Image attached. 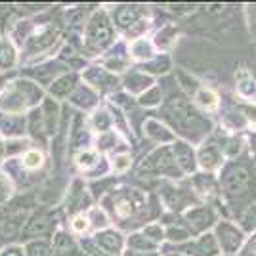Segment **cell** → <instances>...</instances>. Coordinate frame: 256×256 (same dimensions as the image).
I'll return each mask as SVG.
<instances>
[{"label": "cell", "instance_id": "cell-30", "mask_svg": "<svg viewBox=\"0 0 256 256\" xmlns=\"http://www.w3.org/2000/svg\"><path fill=\"white\" fill-rule=\"evenodd\" d=\"M128 166H130V157L128 155H118L115 159V168L117 170H126Z\"/></svg>", "mask_w": 256, "mask_h": 256}, {"label": "cell", "instance_id": "cell-19", "mask_svg": "<svg viewBox=\"0 0 256 256\" xmlns=\"http://www.w3.org/2000/svg\"><path fill=\"white\" fill-rule=\"evenodd\" d=\"M197 102L210 111V109H216V106H218V96L214 94L212 90H201L197 94Z\"/></svg>", "mask_w": 256, "mask_h": 256}, {"label": "cell", "instance_id": "cell-24", "mask_svg": "<svg viewBox=\"0 0 256 256\" xmlns=\"http://www.w3.org/2000/svg\"><path fill=\"white\" fill-rule=\"evenodd\" d=\"M151 80L148 78V76H140L138 73H134V75H130L128 76V80H126V84L128 88H132V90H138V88H144L146 84H150ZM148 88V86H146Z\"/></svg>", "mask_w": 256, "mask_h": 256}, {"label": "cell", "instance_id": "cell-28", "mask_svg": "<svg viewBox=\"0 0 256 256\" xmlns=\"http://www.w3.org/2000/svg\"><path fill=\"white\" fill-rule=\"evenodd\" d=\"M159 98H160V92L157 90V88H153V90H151V92L148 94V96H146V94L142 96V104H148V106H153V104H157V102H159Z\"/></svg>", "mask_w": 256, "mask_h": 256}, {"label": "cell", "instance_id": "cell-9", "mask_svg": "<svg viewBox=\"0 0 256 256\" xmlns=\"http://www.w3.org/2000/svg\"><path fill=\"white\" fill-rule=\"evenodd\" d=\"M16 64V52L8 40H0V69H10Z\"/></svg>", "mask_w": 256, "mask_h": 256}, {"label": "cell", "instance_id": "cell-17", "mask_svg": "<svg viewBox=\"0 0 256 256\" xmlns=\"http://www.w3.org/2000/svg\"><path fill=\"white\" fill-rule=\"evenodd\" d=\"M0 126L6 134H20L23 128V118L20 117H8L0 120Z\"/></svg>", "mask_w": 256, "mask_h": 256}, {"label": "cell", "instance_id": "cell-14", "mask_svg": "<svg viewBox=\"0 0 256 256\" xmlns=\"http://www.w3.org/2000/svg\"><path fill=\"white\" fill-rule=\"evenodd\" d=\"M146 130H148V134H150L151 138H157V140H172V134L166 130L164 126H160L157 120H148L146 122Z\"/></svg>", "mask_w": 256, "mask_h": 256}, {"label": "cell", "instance_id": "cell-25", "mask_svg": "<svg viewBox=\"0 0 256 256\" xmlns=\"http://www.w3.org/2000/svg\"><path fill=\"white\" fill-rule=\"evenodd\" d=\"M76 160H78L80 166L88 168V166H92V164H96L98 162V153H94V151H84V153L78 155V159Z\"/></svg>", "mask_w": 256, "mask_h": 256}, {"label": "cell", "instance_id": "cell-35", "mask_svg": "<svg viewBox=\"0 0 256 256\" xmlns=\"http://www.w3.org/2000/svg\"><path fill=\"white\" fill-rule=\"evenodd\" d=\"M0 256H23V252L22 248H18V246H8Z\"/></svg>", "mask_w": 256, "mask_h": 256}, {"label": "cell", "instance_id": "cell-31", "mask_svg": "<svg viewBox=\"0 0 256 256\" xmlns=\"http://www.w3.org/2000/svg\"><path fill=\"white\" fill-rule=\"evenodd\" d=\"M148 69L153 71V73H164V71L168 69V60H164L162 64H160V60H157V62L151 65V67H148Z\"/></svg>", "mask_w": 256, "mask_h": 256}, {"label": "cell", "instance_id": "cell-1", "mask_svg": "<svg viewBox=\"0 0 256 256\" xmlns=\"http://www.w3.org/2000/svg\"><path fill=\"white\" fill-rule=\"evenodd\" d=\"M14 88L6 90V94L0 98V106L10 111H22L32 104V100L40 98V90L31 82H16Z\"/></svg>", "mask_w": 256, "mask_h": 256}, {"label": "cell", "instance_id": "cell-22", "mask_svg": "<svg viewBox=\"0 0 256 256\" xmlns=\"http://www.w3.org/2000/svg\"><path fill=\"white\" fill-rule=\"evenodd\" d=\"M132 56L134 58H150L151 46L146 40H136V42L132 44Z\"/></svg>", "mask_w": 256, "mask_h": 256}, {"label": "cell", "instance_id": "cell-13", "mask_svg": "<svg viewBox=\"0 0 256 256\" xmlns=\"http://www.w3.org/2000/svg\"><path fill=\"white\" fill-rule=\"evenodd\" d=\"M140 18V12L136 8H122V10L117 12V23L120 27H130V25H134V23L138 22Z\"/></svg>", "mask_w": 256, "mask_h": 256}, {"label": "cell", "instance_id": "cell-11", "mask_svg": "<svg viewBox=\"0 0 256 256\" xmlns=\"http://www.w3.org/2000/svg\"><path fill=\"white\" fill-rule=\"evenodd\" d=\"M218 157H220V153L214 146H204L199 151V160L204 168H214L218 164Z\"/></svg>", "mask_w": 256, "mask_h": 256}, {"label": "cell", "instance_id": "cell-21", "mask_svg": "<svg viewBox=\"0 0 256 256\" xmlns=\"http://www.w3.org/2000/svg\"><path fill=\"white\" fill-rule=\"evenodd\" d=\"M54 248L60 250V252H69L73 248V241L71 237H67L65 234H58L56 239H54Z\"/></svg>", "mask_w": 256, "mask_h": 256}, {"label": "cell", "instance_id": "cell-7", "mask_svg": "<svg viewBox=\"0 0 256 256\" xmlns=\"http://www.w3.org/2000/svg\"><path fill=\"white\" fill-rule=\"evenodd\" d=\"M237 88H239V94L241 96H252L256 92V82L254 78L246 73L245 69L239 71V76H237Z\"/></svg>", "mask_w": 256, "mask_h": 256}, {"label": "cell", "instance_id": "cell-10", "mask_svg": "<svg viewBox=\"0 0 256 256\" xmlns=\"http://www.w3.org/2000/svg\"><path fill=\"white\" fill-rule=\"evenodd\" d=\"M174 155H176V160L180 162L186 170H193V153L186 144H176Z\"/></svg>", "mask_w": 256, "mask_h": 256}, {"label": "cell", "instance_id": "cell-18", "mask_svg": "<svg viewBox=\"0 0 256 256\" xmlns=\"http://www.w3.org/2000/svg\"><path fill=\"white\" fill-rule=\"evenodd\" d=\"M27 254L29 256H54L52 246L44 241H36L27 246Z\"/></svg>", "mask_w": 256, "mask_h": 256}, {"label": "cell", "instance_id": "cell-15", "mask_svg": "<svg viewBox=\"0 0 256 256\" xmlns=\"http://www.w3.org/2000/svg\"><path fill=\"white\" fill-rule=\"evenodd\" d=\"M73 102L80 107H90L96 104V96L88 88H78L75 92V96H73Z\"/></svg>", "mask_w": 256, "mask_h": 256}, {"label": "cell", "instance_id": "cell-20", "mask_svg": "<svg viewBox=\"0 0 256 256\" xmlns=\"http://www.w3.org/2000/svg\"><path fill=\"white\" fill-rule=\"evenodd\" d=\"M86 80H90L92 84H96V86H104V84H107L111 78H109V75H107L104 69H90V71L86 73Z\"/></svg>", "mask_w": 256, "mask_h": 256}, {"label": "cell", "instance_id": "cell-26", "mask_svg": "<svg viewBox=\"0 0 256 256\" xmlns=\"http://www.w3.org/2000/svg\"><path fill=\"white\" fill-rule=\"evenodd\" d=\"M40 162H42V155H40L38 151H29V153L25 155V164H27L29 168L40 166Z\"/></svg>", "mask_w": 256, "mask_h": 256}, {"label": "cell", "instance_id": "cell-29", "mask_svg": "<svg viewBox=\"0 0 256 256\" xmlns=\"http://www.w3.org/2000/svg\"><path fill=\"white\" fill-rule=\"evenodd\" d=\"M168 237L172 241H182V239H188V232H184L180 228H170L168 230Z\"/></svg>", "mask_w": 256, "mask_h": 256}, {"label": "cell", "instance_id": "cell-4", "mask_svg": "<svg viewBox=\"0 0 256 256\" xmlns=\"http://www.w3.org/2000/svg\"><path fill=\"white\" fill-rule=\"evenodd\" d=\"M218 235L222 237V248L228 250V252H234L237 246L241 245V234L235 230L234 226L230 224H222L218 228Z\"/></svg>", "mask_w": 256, "mask_h": 256}, {"label": "cell", "instance_id": "cell-32", "mask_svg": "<svg viewBox=\"0 0 256 256\" xmlns=\"http://www.w3.org/2000/svg\"><path fill=\"white\" fill-rule=\"evenodd\" d=\"M73 228H75L76 232H84L86 228H88V222H86V218H82V216H76L75 220H73Z\"/></svg>", "mask_w": 256, "mask_h": 256}, {"label": "cell", "instance_id": "cell-27", "mask_svg": "<svg viewBox=\"0 0 256 256\" xmlns=\"http://www.w3.org/2000/svg\"><path fill=\"white\" fill-rule=\"evenodd\" d=\"M8 197H10V184L0 174V203L8 201Z\"/></svg>", "mask_w": 256, "mask_h": 256}, {"label": "cell", "instance_id": "cell-37", "mask_svg": "<svg viewBox=\"0 0 256 256\" xmlns=\"http://www.w3.org/2000/svg\"><path fill=\"white\" fill-rule=\"evenodd\" d=\"M92 216H94V220L98 222V226H106V216H104V212H98V210H94V212H92Z\"/></svg>", "mask_w": 256, "mask_h": 256}, {"label": "cell", "instance_id": "cell-34", "mask_svg": "<svg viewBox=\"0 0 256 256\" xmlns=\"http://www.w3.org/2000/svg\"><path fill=\"white\" fill-rule=\"evenodd\" d=\"M107 124H109V120H107L106 113H102V115H96V126L100 128V130H106Z\"/></svg>", "mask_w": 256, "mask_h": 256}, {"label": "cell", "instance_id": "cell-8", "mask_svg": "<svg viewBox=\"0 0 256 256\" xmlns=\"http://www.w3.org/2000/svg\"><path fill=\"white\" fill-rule=\"evenodd\" d=\"M73 88H75V76L65 75V76H62V78H58L52 84V94L58 98H64V96H67Z\"/></svg>", "mask_w": 256, "mask_h": 256}, {"label": "cell", "instance_id": "cell-36", "mask_svg": "<svg viewBox=\"0 0 256 256\" xmlns=\"http://www.w3.org/2000/svg\"><path fill=\"white\" fill-rule=\"evenodd\" d=\"M245 256H256V235L252 237V241L245 248Z\"/></svg>", "mask_w": 256, "mask_h": 256}, {"label": "cell", "instance_id": "cell-5", "mask_svg": "<svg viewBox=\"0 0 256 256\" xmlns=\"http://www.w3.org/2000/svg\"><path fill=\"white\" fill-rule=\"evenodd\" d=\"M96 243L100 246H104L107 252L117 254L118 250H120V245H122V239H120V235L115 234V232H104V234L96 235Z\"/></svg>", "mask_w": 256, "mask_h": 256}, {"label": "cell", "instance_id": "cell-16", "mask_svg": "<svg viewBox=\"0 0 256 256\" xmlns=\"http://www.w3.org/2000/svg\"><path fill=\"white\" fill-rule=\"evenodd\" d=\"M195 254L197 256H214L216 254V243L212 237H203L197 245H195Z\"/></svg>", "mask_w": 256, "mask_h": 256}, {"label": "cell", "instance_id": "cell-3", "mask_svg": "<svg viewBox=\"0 0 256 256\" xmlns=\"http://www.w3.org/2000/svg\"><path fill=\"white\" fill-rule=\"evenodd\" d=\"M246 184H248V172L245 168H241V166L232 168L224 178V186L230 193H237L241 190H245Z\"/></svg>", "mask_w": 256, "mask_h": 256}, {"label": "cell", "instance_id": "cell-23", "mask_svg": "<svg viewBox=\"0 0 256 256\" xmlns=\"http://www.w3.org/2000/svg\"><path fill=\"white\" fill-rule=\"evenodd\" d=\"M150 237H144V235H132L130 237V245L134 246V248H142V250H150V248H155V243H151L148 241Z\"/></svg>", "mask_w": 256, "mask_h": 256}, {"label": "cell", "instance_id": "cell-12", "mask_svg": "<svg viewBox=\"0 0 256 256\" xmlns=\"http://www.w3.org/2000/svg\"><path fill=\"white\" fill-rule=\"evenodd\" d=\"M188 218H190L192 224H195L197 230H203V228H206L212 222V214L208 212V210H204V208H195V210L188 214Z\"/></svg>", "mask_w": 256, "mask_h": 256}, {"label": "cell", "instance_id": "cell-6", "mask_svg": "<svg viewBox=\"0 0 256 256\" xmlns=\"http://www.w3.org/2000/svg\"><path fill=\"white\" fill-rule=\"evenodd\" d=\"M50 228H52V222H50L44 214H40V216H34L31 222L27 224V228H25L23 234L25 235H44L50 232Z\"/></svg>", "mask_w": 256, "mask_h": 256}, {"label": "cell", "instance_id": "cell-33", "mask_svg": "<svg viewBox=\"0 0 256 256\" xmlns=\"http://www.w3.org/2000/svg\"><path fill=\"white\" fill-rule=\"evenodd\" d=\"M144 235H150V237H153V239L157 241V239H160V237H162V230H160V228H157V226H153V228H148Z\"/></svg>", "mask_w": 256, "mask_h": 256}, {"label": "cell", "instance_id": "cell-2", "mask_svg": "<svg viewBox=\"0 0 256 256\" xmlns=\"http://www.w3.org/2000/svg\"><path fill=\"white\" fill-rule=\"evenodd\" d=\"M86 38H88V46L92 48H106L107 44L111 42V27L104 16H96L90 25H88V31H86Z\"/></svg>", "mask_w": 256, "mask_h": 256}]
</instances>
